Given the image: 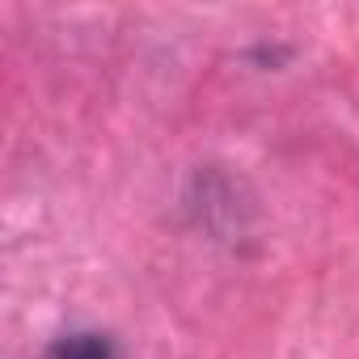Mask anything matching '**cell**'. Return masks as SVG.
I'll return each mask as SVG.
<instances>
[{"label":"cell","mask_w":359,"mask_h":359,"mask_svg":"<svg viewBox=\"0 0 359 359\" xmlns=\"http://www.w3.org/2000/svg\"><path fill=\"white\" fill-rule=\"evenodd\" d=\"M51 359H114V351H110V342L97 338V334H72V338L55 342Z\"/></svg>","instance_id":"6da1fadb"}]
</instances>
